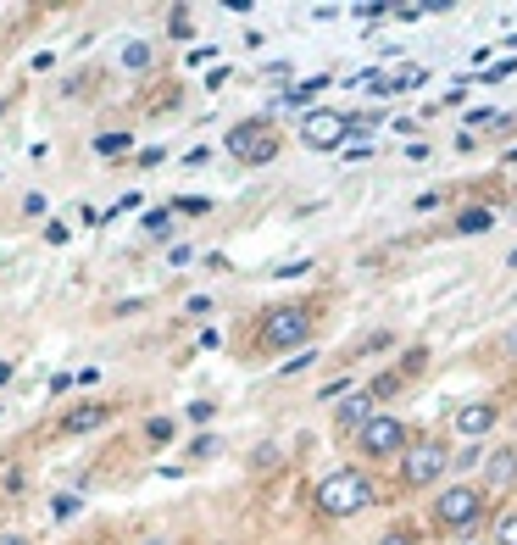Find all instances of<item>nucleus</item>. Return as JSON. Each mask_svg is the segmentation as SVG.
I'll return each instance as SVG.
<instances>
[{
	"label": "nucleus",
	"instance_id": "nucleus-1",
	"mask_svg": "<svg viewBox=\"0 0 517 545\" xmlns=\"http://www.w3.org/2000/svg\"><path fill=\"white\" fill-rule=\"evenodd\" d=\"M378 501V485H373V473L367 468H334L329 478H317V490H312V506L322 512V518H357V512H367Z\"/></svg>",
	"mask_w": 517,
	"mask_h": 545
},
{
	"label": "nucleus",
	"instance_id": "nucleus-2",
	"mask_svg": "<svg viewBox=\"0 0 517 545\" xmlns=\"http://www.w3.org/2000/svg\"><path fill=\"white\" fill-rule=\"evenodd\" d=\"M484 518H490V501H484L478 485H445V490L434 495V506H429L434 534H457V540H467Z\"/></svg>",
	"mask_w": 517,
	"mask_h": 545
},
{
	"label": "nucleus",
	"instance_id": "nucleus-3",
	"mask_svg": "<svg viewBox=\"0 0 517 545\" xmlns=\"http://www.w3.org/2000/svg\"><path fill=\"white\" fill-rule=\"evenodd\" d=\"M450 440L445 434H423V429H412L406 440V451H401V485L406 490H434L440 478L450 473Z\"/></svg>",
	"mask_w": 517,
	"mask_h": 545
},
{
	"label": "nucleus",
	"instance_id": "nucleus-4",
	"mask_svg": "<svg viewBox=\"0 0 517 545\" xmlns=\"http://www.w3.org/2000/svg\"><path fill=\"white\" fill-rule=\"evenodd\" d=\"M317 334V312L312 306H273L262 323H256V350H306V340Z\"/></svg>",
	"mask_w": 517,
	"mask_h": 545
},
{
	"label": "nucleus",
	"instance_id": "nucleus-5",
	"mask_svg": "<svg viewBox=\"0 0 517 545\" xmlns=\"http://www.w3.org/2000/svg\"><path fill=\"white\" fill-rule=\"evenodd\" d=\"M222 145H229V156H234L240 168H268V162H278V150H284L273 117H245V123H234Z\"/></svg>",
	"mask_w": 517,
	"mask_h": 545
},
{
	"label": "nucleus",
	"instance_id": "nucleus-6",
	"mask_svg": "<svg viewBox=\"0 0 517 545\" xmlns=\"http://www.w3.org/2000/svg\"><path fill=\"white\" fill-rule=\"evenodd\" d=\"M357 440V451L367 457V462H395L401 451H406V440H412V429L401 423V418H390V412H373V418L350 434Z\"/></svg>",
	"mask_w": 517,
	"mask_h": 545
},
{
	"label": "nucleus",
	"instance_id": "nucleus-7",
	"mask_svg": "<svg viewBox=\"0 0 517 545\" xmlns=\"http://www.w3.org/2000/svg\"><path fill=\"white\" fill-rule=\"evenodd\" d=\"M501 423V401L495 395H484V401H462L457 406V418H450V434H462L467 445H478L484 434H495Z\"/></svg>",
	"mask_w": 517,
	"mask_h": 545
},
{
	"label": "nucleus",
	"instance_id": "nucleus-8",
	"mask_svg": "<svg viewBox=\"0 0 517 545\" xmlns=\"http://www.w3.org/2000/svg\"><path fill=\"white\" fill-rule=\"evenodd\" d=\"M301 145L306 150H340L345 145V112H306L301 117Z\"/></svg>",
	"mask_w": 517,
	"mask_h": 545
},
{
	"label": "nucleus",
	"instance_id": "nucleus-9",
	"mask_svg": "<svg viewBox=\"0 0 517 545\" xmlns=\"http://www.w3.org/2000/svg\"><path fill=\"white\" fill-rule=\"evenodd\" d=\"M117 418V406L112 401H78L61 412V434H95V429H106Z\"/></svg>",
	"mask_w": 517,
	"mask_h": 545
},
{
	"label": "nucleus",
	"instance_id": "nucleus-10",
	"mask_svg": "<svg viewBox=\"0 0 517 545\" xmlns=\"http://www.w3.org/2000/svg\"><path fill=\"white\" fill-rule=\"evenodd\" d=\"M373 412H378V406H373L367 390H350L345 401H334V423H340V434H357V429L373 418Z\"/></svg>",
	"mask_w": 517,
	"mask_h": 545
},
{
	"label": "nucleus",
	"instance_id": "nucleus-11",
	"mask_svg": "<svg viewBox=\"0 0 517 545\" xmlns=\"http://www.w3.org/2000/svg\"><path fill=\"white\" fill-rule=\"evenodd\" d=\"M484 485L490 490H512L517 485V445H501V451L484 457Z\"/></svg>",
	"mask_w": 517,
	"mask_h": 545
},
{
	"label": "nucleus",
	"instance_id": "nucleus-12",
	"mask_svg": "<svg viewBox=\"0 0 517 545\" xmlns=\"http://www.w3.org/2000/svg\"><path fill=\"white\" fill-rule=\"evenodd\" d=\"M450 229H457V234H490V229H495V212H490V206H462Z\"/></svg>",
	"mask_w": 517,
	"mask_h": 545
},
{
	"label": "nucleus",
	"instance_id": "nucleus-13",
	"mask_svg": "<svg viewBox=\"0 0 517 545\" xmlns=\"http://www.w3.org/2000/svg\"><path fill=\"white\" fill-rule=\"evenodd\" d=\"M173 434H178V423H173V418H145V445H150V451L173 445Z\"/></svg>",
	"mask_w": 517,
	"mask_h": 545
},
{
	"label": "nucleus",
	"instance_id": "nucleus-14",
	"mask_svg": "<svg viewBox=\"0 0 517 545\" xmlns=\"http://www.w3.org/2000/svg\"><path fill=\"white\" fill-rule=\"evenodd\" d=\"M490 540H495V545H517V506L490 518Z\"/></svg>",
	"mask_w": 517,
	"mask_h": 545
},
{
	"label": "nucleus",
	"instance_id": "nucleus-15",
	"mask_svg": "<svg viewBox=\"0 0 517 545\" xmlns=\"http://www.w3.org/2000/svg\"><path fill=\"white\" fill-rule=\"evenodd\" d=\"M401 390H406V378H401V373H378V378L367 384V395H373V406H378V401H390V395H401Z\"/></svg>",
	"mask_w": 517,
	"mask_h": 545
},
{
	"label": "nucleus",
	"instance_id": "nucleus-16",
	"mask_svg": "<svg viewBox=\"0 0 517 545\" xmlns=\"http://www.w3.org/2000/svg\"><path fill=\"white\" fill-rule=\"evenodd\" d=\"M122 68H128V73H145V68H150V45H145V40H128V45H122Z\"/></svg>",
	"mask_w": 517,
	"mask_h": 545
},
{
	"label": "nucleus",
	"instance_id": "nucleus-17",
	"mask_svg": "<svg viewBox=\"0 0 517 545\" xmlns=\"http://www.w3.org/2000/svg\"><path fill=\"white\" fill-rule=\"evenodd\" d=\"M278 462H284V451H278L273 440H268V445H256V451H250V468H256V473H273Z\"/></svg>",
	"mask_w": 517,
	"mask_h": 545
},
{
	"label": "nucleus",
	"instance_id": "nucleus-18",
	"mask_svg": "<svg viewBox=\"0 0 517 545\" xmlns=\"http://www.w3.org/2000/svg\"><path fill=\"white\" fill-rule=\"evenodd\" d=\"M168 34H173V40H195V23H189V12H184V6H173V12H168Z\"/></svg>",
	"mask_w": 517,
	"mask_h": 545
},
{
	"label": "nucleus",
	"instance_id": "nucleus-19",
	"mask_svg": "<svg viewBox=\"0 0 517 545\" xmlns=\"http://www.w3.org/2000/svg\"><path fill=\"white\" fill-rule=\"evenodd\" d=\"M128 150V134L117 128V134H95V156H122Z\"/></svg>",
	"mask_w": 517,
	"mask_h": 545
},
{
	"label": "nucleus",
	"instance_id": "nucleus-20",
	"mask_svg": "<svg viewBox=\"0 0 517 545\" xmlns=\"http://www.w3.org/2000/svg\"><path fill=\"white\" fill-rule=\"evenodd\" d=\"M378 545H423V534L406 529V523H395V529H384V534H378Z\"/></svg>",
	"mask_w": 517,
	"mask_h": 545
},
{
	"label": "nucleus",
	"instance_id": "nucleus-21",
	"mask_svg": "<svg viewBox=\"0 0 517 545\" xmlns=\"http://www.w3.org/2000/svg\"><path fill=\"white\" fill-rule=\"evenodd\" d=\"M168 212H184V217H206V212H212V201H206V195H178Z\"/></svg>",
	"mask_w": 517,
	"mask_h": 545
},
{
	"label": "nucleus",
	"instance_id": "nucleus-22",
	"mask_svg": "<svg viewBox=\"0 0 517 545\" xmlns=\"http://www.w3.org/2000/svg\"><path fill=\"white\" fill-rule=\"evenodd\" d=\"M322 84H329V78H306V84H295V89H284V101H289V106H306Z\"/></svg>",
	"mask_w": 517,
	"mask_h": 545
},
{
	"label": "nucleus",
	"instance_id": "nucleus-23",
	"mask_svg": "<svg viewBox=\"0 0 517 545\" xmlns=\"http://www.w3.org/2000/svg\"><path fill=\"white\" fill-rule=\"evenodd\" d=\"M145 234H150V240H168V234H173V217H168V212H145Z\"/></svg>",
	"mask_w": 517,
	"mask_h": 545
},
{
	"label": "nucleus",
	"instance_id": "nucleus-24",
	"mask_svg": "<svg viewBox=\"0 0 517 545\" xmlns=\"http://www.w3.org/2000/svg\"><path fill=\"white\" fill-rule=\"evenodd\" d=\"M222 451V440L217 434H201V440H189V462H195V457H217Z\"/></svg>",
	"mask_w": 517,
	"mask_h": 545
},
{
	"label": "nucleus",
	"instance_id": "nucleus-25",
	"mask_svg": "<svg viewBox=\"0 0 517 545\" xmlns=\"http://www.w3.org/2000/svg\"><path fill=\"white\" fill-rule=\"evenodd\" d=\"M423 368H429V350H423V345H417V350H406V362H401L395 373L406 378V373H423Z\"/></svg>",
	"mask_w": 517,
	"mask_h": 545
},
{
	"label": "nucleus",
	"instance_id": "nucleus-26",
	"mask_svg": "<svg viewBox=\"0 0 517 545\" xmlns=\"http://www.w3.org/2000/svg\"><path fill=\"white\" fill-rule=\"evenodd\" d=\"M50 512H56V518H78V495H61V490H56Z\"/></svg>",
	"mask_w": 517,
	"mask_h": 545
},
{
	"label": "nucleus",
	"instance_id": "nucleus-27",
	"mask_svg": "<svg viewBox=\"0 0 517 545\" xmlns=\"http://www.w3.org/2000/svg\"><path fill=\"white\" fill-rule=\"evenodd\" d=\"M390 345H395V334H390V329H378V334H367V340H362V350H373V357H378V350H390Z\"/></svg>",
	"mask_w": 517,
	"mask_h": 545
},
{
	"label": "nucleus",
	"instance_id": "nucleus-28",
	"mask_svg": "<svg viewBox=\"0 0 517 545\" xmlns=\"http://www.w3.org/2000/svg\"><path fill=\"white\" fill-rule=\"evenodd\" d=\"M212 412H217L212 401H189V423H212Z\"/></svg>",
	"mask_w": 517,
	"mask_h": 545
},
{
	"label": "nucleus",
	"instance_id": "nucleus-29",
	"mask_svg": "<svg viewBox=\"0 0 517 545\" xmlns=\"http://www.w3.org/2000/svg\"><path fill=\"white\" fill-rule=\"evenodd\" d=\"M312 362H317V350H295V357L284 362V373H301V368H312Z\"/></svg>",
	"mask_w": 517,
	"mask_h": 545
},
{
	"label": "nucleus",
	"instance_id": "nucleus-30",
	"mask_svg": "<svg viewBox=\"0 0 517 545\" xmlns=\"http://www.w3.org/2000/svg\"><path fill=\"white\" fill-rule=\"evenodd\" d=\"M50 206H45V195H23V217H45Z\"/></svg>",
	"mask_w": 517,
	"mask_h": 545
},
{
	"label": "nucleus",
	"instance_id": "nucleus-31",
	"mask_svg": "<svg viewBox=\"0 0 517 545\" xmlns=\"http://www.w3.org/2000/svg\"><path fill=\"white\" fill-rule=\"evenodd\" d=\"M161 156H168V150H161V145H150V150H140V156H134V168H156Z\"/></svg>",
	"mask_w": 517,
	"mask_h": 545
},
{
	"label": "nucleus",
	"instance_id": "nucleus-32",
	"mask_svg": "<svg viewBox=\"0 0 517 545\" xmlns=\"http://www.w3.org/2000/svg\"><path fill=\"white\" fill-rule=\"evenodd\" d=\"M473 462H484V451H478V445H467L462 457H450V468H473Z\"/></svg>",
	"mask_w": 517,
	"mask_h": 545
},
{
	"label": "nucleus",
	"instance_id": "nucleus-33",
	"mask_svg": "<svg viewBox=\"0 0 517 545\" xmlns=\"http://www.w3.org/2000/svg\"><path fill=\"white\" fill-rule=\"evenodd\" d=\"M45 240L50 245H68V223H45Z\"/></svg>",
	"mask_w": 517,
	"mask_h": 545
},
{
	"label": "nucleus",
	"instance_id": "nucleus-34",
	"mask_svg": "<svg viewBox=\"0 0 517 545\" xmlns=\"http://www.w3.org/2000/svg\"><path fill=\"white\" fill-rule=\"evenodd\" d=\"M212 312V295H189V317H206Z\"/></svg>",
	"mask_w": 517,
	"mask_h": 545
},
{
	"label": "nucleus",
	"instance_id": "nucleus-35",
	"mask_svg": "<svg viewBox=\"0 0 517 545\" xmlns=\"http://www.w3.org/2000/svg\"><path fill=\"white\" fill-rule=\"evenodd\" d=\"M0 545H34L28 534H0Z\"/></svg>",
	"mask_w": 517,
	"mask_h": 545
},
{
	"label": "nucleus",
	"instance_id": "nucleus-36",
	"mask_svg": "<svg viewBox=\"0 0 517 545\" xmlns=\"http://www.w3.org/2000/svg\"><path fill=\"white\" fill-rule=\"evenodd\" d=\"M506 350H512V357H517V323L506 329Z\"/></svg>",
	"mask_w": 517,
	"mask_h": 545
},
{
	"label": "nucleus",
	"instance_id": "nucleus-37",
	"mask_svg": "<svg viewBox=\"0 0 517 545\" xmlns=\"http://www.w3.org/2000/svg\"><path fill=\"white\" fill-rule=\"evenodd\" d=\"M6 378H12V362H0V384H6Z\"/></svg>",
	"mask_w": 517,
	"mask_h": 545
},
{
	"label": "nucleus",
	"instance_id": "nucleus-38",
	"mask_svg": "<svg viewBox=\"0 0 517 545\" xmlns=\"http://www.w3.org/2000/svg\"><path fill=\"white\" fill-rule=\"evenodd\" d=\"M506 268H517V250H512V256H506Z\"/></svg>",
	"mask_w": 517,
	"mask_h": 545
},
{
	"label": "nucleus",
	"instance_id": "nucleus-39",
	"mask_svg": "<svg viewBox=\"0 0 517 545\" xmlns=\"http://www.w3.org/2000/svg\"><path fill=\"white\" fill-rule=\"evenodd\" d=\"M145 545H168V540H145Z\"/></svg>",
	"mask_w": 517,
	"mask_h": 545
},
{
	"label": "nucleus",
	"instance_id": "nucleus-40",
	"mask_svg": "<svg viewBox=\"0 0 517 545\" xmlns=\"http://www.w3.org/2000/svg\"><path fill=\"white\" fill-rule=\"evenodd\" d=\"M6 106H12V101H0V112H6Z\"/></svg>",
	"mask_w": 517,
	"mask_h": 545
}]
</instances>
